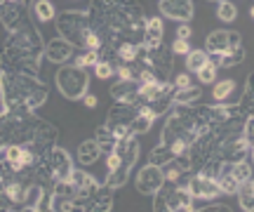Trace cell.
<instances>
[{
	"mask_svg": "<svg viewBox=\"0 0 254 212\" xmlns=\"http://www.w3.org/2000/svg\"><path fill=\"white\" fill-rule=\"evenodd\" d=\"M57 24V33L68 40L73 47H82L85 43V36L90 31V17L87 12H78V9H64L59 12L55 19Z\"/></svg>",
	"mask_w": 254,
	"mask_h": 212,
	"instance_id": "6da1fadb",
	"label": "cell"
},
{
	"mask_svg": "<svg viewBox=\"0 0 254 212\" xmlns=\"http://www.w3.org/2000/svg\"><path fill=\"white\" fill-rule=\"evenodd\" d=\"M55 83H57V90L66 97V99H82L87 94V87H90V75L85 69H78L75 64L66 66L62 64V69L57 71L55 75Z\"/></svg>",
	"mask_w": 254,
	"mask_h": 212,
	"instance_id": "7a4b0ae2",
	"label": "cell"
},
{
	"mask_svg": "<svg viewBox=\"0 0 254 212\" xmlns=\"http://www.w3.org/2000/svg\"><path fill=\"white\" fill-rule=\"evenodd\" d=\"M193 196L189 194V189L186 186H179L174 184V182H165L158 191L153 194V210L158 212H177V210H195L193 208Z\"/></svg>",
	"mask_w": 254,
	"mask_h": 212,
	"instance_id": "3957f363",
	"label": "cell"
},
{
	"mask_svg": "<svg viewBox=\"0 0 254 212\" xmlns=\"http://www.w3.org/2000/svg\"><path fill=\"white\" fill-rule=\"evenodd\" d=\"M57 135L59 132H57V128L52 123L33 116V132H31V141H28L26 146L33 153H38V156H45L50 148L57 146Z\"/></svg>",
	"mask_w": 254,
	"mask_h": 212,
	"instance_id": "277c9868",
	"label": "cell"
},
{
	"mask_svg": "<svg viewBox=\"0 0 254 212\" xmlns=\"http://www.w3.org/2000/svg\"><path fill=\"white\" fill-rule=\"evenodd\" d=\"M0 21H2V26L7 28L9 33L19 31L21 26L31 24V19H28V5L26 2H19V0H7L5 5H0Z\"/></svg>",
	"mask_w": 254,
	"mask_h": 212,
	"instance_id": "5b68a950",
	"label": "cell"
},
{
	"mask_svg": "<svg viewBox=\"0 0 254 212\" xmlns=\"http://www.w3.org/2000/svg\"><path fill=\"white\" fill-rule=\"evenodd\" d=\"M243 45V38L238 31H226V28H219V31H212L207 38H205V52H214V55H224L231 47Z\"/></svg>",
	"mask_w": 254,
	"mask_h": 212,
	"instance_id": "8992f818",
	"label": "cell"
},
{
	"mask_svg": "<svg viewBox=\"0 0 254 212\" xmlns=\"http://www.w3.org/2000/svg\"><path fill=\"white\" fill-rule=\"evenodd\" d=\"M186 189L193 198H200V201H214L219 196V186L217 179H209V177L200 175V172H190L186 177Z\"/></svg>",
	"mask_w": 254,
	"mask_h": 212,
	"instance_id": "52a82bcc",
	"label": "cell"
},
{
	"mask_svg": "<svg viewBox=\"0 0 254 212\" xmlns=\"http://www.w3.org/2000/svg\"><path fill=\"white\" fill-rule=\"evenodd\" d=\"M250 153H252V144H250V141H247L243 135H238V137H231V139H226V141H221L214 156H217L219 160L236 163V160L250 156Z\"/></svg>",
	"mask_w": 254,
	"mask_h": 212,
	"instance_id": "ba28073f",
	"label": "cell"
},
{
	"mask_svg": "<svg viewBox=\"0 0 254 212\" xmlns=\"http://www.w3.org/2000/svg\"><path fill=\"white\" fill-rule=\"evenodd\" d=\"M136 189H139V194L144 196H153L160 186L165 184V175H163V167L158 165H151V163H146L141 170H139V175H136Z\"/></svg>",
	"mask_w": 254,
	"mask_h": 212,
	"instance_id": "9c48e42d",
	"label": "cell"
},
{
	"mask_svg": "<svg viewBox=\"0 0 254 212\" xmlns=\"http://www.w3.org/2000/svg\"><path fill=\"white\" fill-rule=\"evenodd\" d=\"M47 165H50V170H52V177H55V182H62V179H68V175L73 172V160L71 156L64 151V148L59 146H52L50 151H47Z\"/></svg>",
	"mask_w": 254,
	"mask_h": 212,
	"instance_id": "30bf717a",
	"label": "cell"
},
{
	"mask_svg": "<svg viewBox=\"0 0 254 212\" xmlns=\"http://www.w3.org/2000/svg\"><path fill=\"white\" fill-rule=\"evenodd\" d=\"M160 12L163 17L189 24V19L193 17V0H160Z\"/></svg>",
	"mask_w": 254,
	"mask_h": 212,
	"instance_id": "8fae6325",
	"label": "cell"
},
{
	"mask_svg": "<svg viewBox=\"0 0 254 212\" xmlns=\"http://www.w3.org/2000/svg\"><path fill=\"white\" fill-rule=\"evenodd\" d=\"M45 57L52 62V64H66V62L73 57V45L68 40H64L62 36L52 38V40L45 45Z\"/></svg>",
	"mask_w": 254,
	"mask_h": 212,
	"instance_id": "7c38bea8",
	"label": "cell"
},
{
	"mask_svg": "<svg viewBox=\"0 0 254 212\" xmlns=\"http://www.w3.org/2000/svg\"><path fill=\"white\" fill-rule=\"evenodd\" d=\"M139 141H136L134 135H127V137L118 139L116 141V146H113V151L118 153L120 158H123V165H134L136 160H139Z\"/></svg>",
	"mask_w": 254,
	"mask_h": 212,
	"instance_id": "4fadbf2b",
	"label": "cell"
},
{
	"mask_svg": "<svg viewBox=\"0 0 254 212\" xmlns=\"http://www.w3.org/2000/svg\"><path fill=\"white\" fill-rule=\"evenodd\" d=\"M136 113H139V106H136V104L116 102L109 109V120H106V125H129V120L134 118Z\"/></svg>",
	"mask_w": 254,
	"mask_h": 212,
	"instance_id": "5bb4252c",
	"label": "cell"
},
{
	"mask_svg": "<svg viewBox=\"0 0 254 212\" xmlns=\"http://www.w3.org/2000/svg\"><path fill=\"white\" fill-rule=\"evenodd\" d=\"M82 210H87V212H109V210H113V189H109L106 184L99 186L97 194L85 203Z\"/></svg>",
	"mask_w": 254,
	"mask_h": 212,
	"instance_id": "9a60e30c",
	"label": "cell"
},
{
	"mask_svg": "<svg viewBox=\"0 0 254 212\" xmlns=\"http://www.w3.org/2000/svg\"><path fill=\"white\" fill-rule=\"evenodd\" d=\"M136 87L139 83L136 80H116V83L111 85V97L116 99V102H123V104H136Z\"/></svg>",
	"mask_w": 254,
	"mask_h": 212,
	"instance_id": "2e32d148",
	"label": "cell"
},
{
	"mask_svg": "<svg viewBox=\"0 0 254 212\" xmlns=\"http://www.w3.org/2000/svg\"><path fill=\"white\" fill-rule=\"evenodd\" d=\"M45 198V186L31 182L24 189V198H21V210H40V203Z\"/></svg>",
	"mask_w": 254,
	"mask_h": 212,
	"instance_id": "e0dca14e",
	"label": "cell"
},
{
	"mask_svg": "<svg viewBox=\"0 0 254 212\" xmlns=\"http://www.w3.org/2000/svg\"><path fill=\"white\" fill-rule=\"evenodd\" d=\"M99 156H101V148L94 139H85L80 146H78V163L85 165V167L94 165V163L99 160Z\"/></svg>",
	"mask_w": 254,
	"mask_h": 212,
	"instance_id": "ac0fdd59",
	"label": "cell"
},
{
	"mask_svg": "<svg viewBox=\"0 0 254 212\" xmlns=\"http://www.w3.org/2000/svg\"><path fill=\"white\" fill-rule=\"evenodd\" d=\"M202 97V90L198 85H189V87H182V90H174L172 92V104H179V106H193V104L200 102Z\"/></svg>",
	"mask_w": 254,
	"mask_h": 212,
	"instance_id": "d6986e66",
	"label": "cell"
},
{
	"mask_svg": "<svg viewBox=\"0 0 254 212\" xmlns=\"http://www.w3.org/2000/svg\"><path fill=\"white\" fill-rule=\"evenodd\" d=\"M136 52H139V45L127 43V40H118V45H116V64H132L136 59Z\"/></svg>",
	"mask_w": 254,
	"mask_h": 212,
	"instance_id": "ffe728a7",
	"label": "cell"
},
{
	"mask_svg": "<svg viewBox=\"0 0 254 212\" xmlns=\"http://www.w3.org/2000/svg\"><path fill=\"white\" fill-rule=\"evenodd\" d=\"M231 175L236 177L238 184H243V182H247V179H252V153L245 158H240V160H236L233 165H231Z\"/></svg>",
	"mask_w": 254,
	"mask_h": 212,
	"instance_id": "44dd1931",
	"label": "cell"
},
{
	"mask_svg": "<svg viewBox=\"0 0 254 212\" xmlns=\"http://www.w3.org/2000/svg\"><path fill=\"white\" fill-rule=\"evenodd\" d=\"M238 201H240V208L245 212H252L254 210V182L252 179H247L243 184L238 186Z\"/></svg>",
	"mask_w": 254,
	"mask_h": 212,
	"instance_id": "7402d4cb",
	"label": "cell"
},
{
	"mask_svg": "<svg viewBox=\"0 0 254 212\" xmlns=\"http://www.w3.org/2000/svg\"><path fill=\"white\" fill-rule=\"evenodd\" d=\"M94 141L99 144L101 153H111L118 139L113 137V132H111V130L106 128V125H101V128H97V132H94Z\"/></svg>",
	"mask_w": 254,
	"mask_h": 212,
	"instance_id": "603a6c76",
	"label": "cell"
},
{
	"mask_svg": "<svg viewBox=\"0 0 254 212\" xmlns=\"http://www.w3.org/2000/svg\"><path fill=\"white\" fill-rule=\"evenodd\" d=\"M127 179H129V165H120L116 170H109V177H106V186L109 189H120V186L127 184Z\"/></svg>",
	"mask_w": 254,
	"mask_h": 212,
	"instance_id": "cb8c5ba5",
	"label": "cell"
},
{
	"mask_svg": "<svg viewBox=\"0 0 254 212\" xmlns=\"http://www.w3.org/2000/svg\"><path fill=\"white\" fill-rule=\"evenodd\" d=\"M151 125H153V118L139 111L134 118L129 120L127 130H129V135H144V132H148V130H151Z\"/></svg>",
	"mask_w": 254,
	"mask_h": 212,
	"instance_id": "d4e9b609",
	"label": "cell"
},
{
	"mask_svg": "<svg viewBox=\"0 0 254 212\" xmlns=\"http://www.w3.org/2000/svg\"><path fill=\"white\" fill-rule=\"evenodd\" d=\"M172 158H174V156H172V151H170V146L160 141V144H158V146L151 151V156H148V163H151V165L163 167V165H167V163H170Z\"/></svg>",
	"mask_w": 254,
	"mask_h": 212,
	"instance_id": "484cf974",
	"label": "cell"
},
{
	"mask_svg": "<svg viewBox=\"0 0 254 212\" xmlns=\"http://www.w3.org/2000/svg\"><path fill=\"white\" fill-rule=\"evenodd\" d=\"M33 14L38 21H52L57 17V9L50 0H36L33 2Z\"/></svg>",
	"mask_w": 254,
	"mask_h": 212,
	"instance_id": "4316f807",
	"label": "cell"
},
{
	"mask_svg": "<svg viewBox=\"0 0 254 212\" xmlns=\"http://www.w3.org/2000/svg\"><path fill=\"white\" fill-rule=\"evenodd\" d=\"M245 62V47L238 45V47H231V50H226L224 55H221V66L224 69H231V66H238Z\"/></svg>",
	"mask_w": 254,
	"mask_h": 212,
	"instance_id": "83f0119b",
	"label": "cell"
},
{
	"mask_svg": "<svg viewBox=\"0 0 254 212\" xmlns=\"http://www.w3.org/2000/svg\"><path fill=\"white\" fill-rule=\"evenodd\" d=\"M50 210L55 212H71V210H78V205L73 198L68 196H62V194H52L50 196Z\"/></svg>",
	"mask_w": 254,
	"mask_h": 212,
	"instance_id": "f1b7e54d",
	"label": "cell"
},
{
	"mask_svg": "<svg viewBox=\"0 0 254 212\" xmlns=\"http://www.w3.org/2000/svg\"><path fill=\"white\" fill-rule=\"evenodd\" d=\"M252 106H254L252 80H247L245 92H243V99H240V104H238V111H240V116H243V118H247V116H252Z\"/></svg>",
	"mask_w": 254,
	"mask_h": 212,
	"instance_id": "f546056e",
	"label": "cell"
},
{
	"mask_svg": "<svg viewBox=\"0 0 254 212\" xmlns=\"http://www.w3.org/2000/svg\"><path fill=\"white\" fill-rule=\"evenodd\" d=\"M217 17L221 19V21L231 24V21H236V17H238V7L233 5V2H231V0H219Z\"/></svg>",
	"mask_w": 254,
	"mask_h": 212,
	"instance_id": "4dcf8cb0",
	"label": "cell"
},
{
	"mask_svg": "<svg viewBox=\"0 0 254 212\" xmlns=\"http://www.w3.org/2000/svg\"><path fill=\"white\" fill-rule=\"evenodd\" d=\"M217 186H219V194H226V196H233L238 191V182L236 177L231 175V172H226V175H219L217 177Z\"/></svg>",
	"mask_w": 254,
	"mask_h": 212,
	"instance_id": "1f68e13d",
	"label": "cell"
},
{
	"mask_svg": "<svg viewBox=\"0 0 254 212\" xmlns=\"http://www.w3.org/2000/svg\"><path fill=\"white\" fill-rule=\"evenodd\" d=\"M205 64H207V52L205 50H190L189 55H186V66H189V71H193V73Z\"/></svg>",
	"mask_w": 254,
	"mask_h": 212,
	"instance_id": "d6a6232c",
	"label": "cell"
},
{
	"mask_svg": "<svg viewBox=\"0 0 254 212\" xmlns=\"http://www.w3.org/2000/svg\"><path fill=\"white\" fill-rule=\"evenodd\" d=\"M233 90H236V80H231V78H228V80H221V83L214 85L212 94H214V99H217V102H226L228 94L233 92Z\"/></svg>",
	"mask_w": 254,
	"mask_h": 212,
	"instance_id": "836d02e7",
	"label": "cell"
},
{
	"mask_svg": "<svg viewBox=\"0 0 254 212\" xmlns=\"http://www.w3.org/2000/svg\"><path fill=\"white\" fill-rule=\"evenodd\" d=\"M99 59H101V55L97 50H85L80 57H75V66H78V69H87V66L94 69V66L99 64Z\"/></svg>",
	"mask_w": 254,
	"mask_h": 212,
	"instance_id": "e575fe53",
	"label": "cell"
},
{
	"mask_svg": "<svg viewBox=\"0 0 254 212\" xmlns=\"http://www.w3.org/2000/svg\"><path fill=\"white\" fill-rule=\"evenodd\" d=\"M195 75H198V80L202 85H209V83H214L217 80V69L212 64H205V66H200L198 71H195Z\"/></svg>",
	"mask_w": 254,
	"mask_h": 212,
	"instance_id": "d590c367",
	"label": "cell"
},
{
	"mask_svg": "<svg viewBox=\"0 0 254 212\" xmlns=\"http://www.w3.org/2000/svg\"><path fill=\"white\" fill-rule=\"evenodd\" d=\"M113 71H116V64H111V62H106V59H99V64L94 66V75H97V78H101V80L111 78V75H113Z\"/></svg>",
	"mask_w": 254,
	"mask_h": 212,
	"instance_id": "8d00e7d4",
	"label": "cell"
},
{
	"mask_svg": "<svg viewBox=\"0 0 254 212\" xmlns=\"http://www.w3.org/2000/svg\"><path fill=\"white\" fill-rule=\"evenodd\" d=\"M170 50H172V55L177 57H186L190 52V43L189 40H182V38H177L172 45H170Z\"/></svg>",
	"mask_w": 254,
	"mask_h": 212,
	"instance_id": "74e56055",
	"label": "cell"
},
{
	"mask_svg": "<svg viewBox=\"0 0 254 212\" xmlns=\"http://www.w3.org/2000/svg\"><path fill=\"white\" fill-rule=\"evenodd\" d=\"M243 137H245L250 144H254V116H247V118L243 120Z\"/></svg>",
	"mask_w": 254,
	"mask_h": 212,
	"instance_id": "f35d334b",
	"label": "cell"
},
{
	"mask_svg": "<svg viewBox=\"0 0 254 212\" xmlns=\"http://www.w3.org/2000/svg\"><path fill=\"white\" fill-rule=\"evenodd\" d=\"M174 90H182V87H189V85H193V80H190L189 73H179L177 78H174Z\"/></svg>",
	"mask_w": 254,
	"mask_h": 212,
	"instance_id": "ab89813d",
	"label": "cell"
},
{
	"mask_svg": "<svg viewBox=\"0 0 254 212\" xmlns=\"http://www.w3.org/2000/svg\"><path fill=\"white\" fill-rule=\"evenodd\" d=\"M106 165H109V170H116V167L123 165V158H120L116 151H111L109 156H106Z\"/></svg>",
	"mask_w": 254,
	"mask_h": 212,
	"instance_id": "60d3db41",
	"label": "cell"
},
{
	"mask_svg": "<svg viewBox=\"0 0 254 212\" xmlns=\"http://www.w3.org/2000/svg\"><path fill=\"white\" fill-rule=\"evenodd\" d=\"M106 128L113 132V137H116V139H123V137H127V135H129L127 125H106Z\"/></svg>",
	"mask_w": 254,
	"mask_h": 212,
	"instance_id": "b9f144b4",
	"label": "cell"
},
{
	"mask_svg": "<svg viewBox=\"0 0 254 212\" xmlns=\"http://www.w3.org/2000/svg\"><path fill=\"white\" fill-rule=\"evenodd\" d=\"M9 179H12V167L5 160H0V182H9Z\"/></svg>",
	"mask_w": 254,
	"mask_h": 212,
	"instance_id": "7bdbcfd3",
	"label": "cell"
},
{
	"mask_svg": "<svg viewBox=\"0 0 254 212\" xmlns=\"http://www.w3.org/2000/svg\"><path fill=\"white\" fill-rule=\"evenodd\" d=\"M190 33L193 31H190L189 24H182V26L177 28V38H182V40H190Z\"/></svg>",
	"mask_w": 254,
	"mask_h": 212,
	"instance_id": "ee69618b",
	"label": "cell"
},
{
	"mask_svg": "<svg viewBox=\"0 0 254 212\" xmlns=\"http://www.w3.org/2000/svg\"><path fill=\"white\" fill-rule=\"evenodd\" d=\"M82 102H85L87 109H94V106H97V97H94V94H85V97H82Z\"/></svg>",
	"mask_w": 254,
	"mask_h": 212,
	"instance_id": "f6af8a7d",
	"label": "cell"
},
{
	"mask_svg": "<svg viewBox=\"0 0 254 212\" xmlns=\"http://www.w3.org/2000/svg\"><path fill=\"white\" fill-rule=\"evenodd\" d=\"M200 210H212V212H217V210H228V205H224V203H212L209 208H200Z\"/></svg>",
	"mask_w": 254,
	"mask_h": 212,
	"instance_id": "bcb514c9",
	"label": "cell"
},
{
	"mask_svg": "<svg viewBox=\"0 0 254 212\" xmlns=\"http://www.w3.org/2000/svg\"><path fill=\"white\" fill-rule=\"evenodd\" d=\"M5 146H7V139L0 137V151H5Z\"/></svg>",
	"mask_w": 254,
	"mask_h": 212,
	"instance_id": "7dc6e473",
	"label": "cell"
},
{
	"mask_svg": "<svg viewBox=\"0 0 254 212\" xmlns=\"http://www.w3.org/2000/svg\"><path fill=\"white\" fill-rule=\"evenodd\" d=\"M106 2H120V0H106Z\"/></svg>",
	"mask_w": 254,
	"mask_h": 212,
	"instance_id": "c3c4849f",
	"label": "cell"
},
{
	"mask_svg": "<svg viewBox=\"0 0 254 212\" xmlns=\"http://www.w3.org/2000/svg\"><path fill=\"white\" fill-rule=\"evenodd\" d=\"M0 66H2V52H0Z\"/></svg>",
	"mask_w": 254,
	"mask_h": 212,
	"instance_id": "681fc988",
	"label": "cell"
}]
</instances>
